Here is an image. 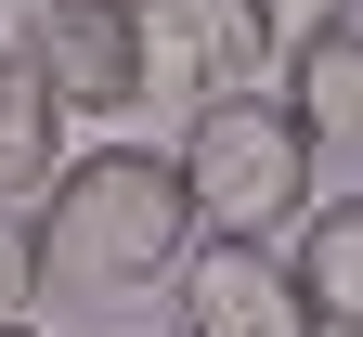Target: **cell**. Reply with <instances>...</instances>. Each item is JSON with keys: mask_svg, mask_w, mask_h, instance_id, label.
<instances>
[{"mask_svg": "<svg viewBox=\"0 0 363 337\" xmlns=\"http://www.w3.org/2000/svg\"><path fill=\"white\" fill-rule=\"evenodd\" d=\"M39 285H65V299H143V285H182L195 260V182L182 156L156 143H91L39 182Z\"/></svg>", "mask_w": 363, "mask_h": 337, "instance_id": "6da1fadb", "label": "cell"}, {"mask_svg": "<svg viewBox=\"0 0 363 337\" xmlns=\"http://www.w3.org/2000/svg\"><path fill=\"white\" fill-rule=\"evenodd\" d=\"M182 182H195V221L208 233H298L311 208V130L286 91H208L182 104Z\"/></svg>", "mask_w": 363, "mask_h": 337, "instance_id": "7a4b0ae2", "label": "cell"}, {"mask_svg": "<svg viewBox=\"0 0 363 337\" xmlns=\"http://www.w3.org/2000/svg\"><path fill=\"white\" fill-rule=\"evenodd\" d=\"M26 65L65 117H130L156 91V39L143 0H26Z\"/></svg>", "mask_w": 363, "mask_h": 337, "instance_id": "3957f363", "label": "cell"}, {"mask_svg": "<svg viewBox=\"0 0 363 337\" xmlns=\"http://www.w3.org/2000/svg\"><path fill=\"white\" fill-rule=\"evenodd\" d=\"M182 337H325L272 233H195L182 260Z\"/></svg>", "mask_w": 363, "mask_h": 337, "instance_id": "277c9868", "label": "cell"}, {"mask_svg": "<svg viewBox=\"0 0 363 337\" xmlns=\"http://www.w3.org/2000/svg\"><path fill=\"white\" fill-rule=\"evenodd\" d=\"M143 39L182 104H208V91H259L286 26H272V0H143Z\"/></svg>", "mask_w": 363, "mask_h": 337, "instance_id": "5b68a950", "label": "cell"}, {"mask_svg": "<svg viewBox=\"0 0 363 337\" xmlns=\"http://www.w3.org/2000/svg\"><path fill=\"white\" fill-rule=\"evenodd\" d=\"M286 104L311 130V156L363 182V13H325V26L286 39Z\"/></svg>", "mask_w": 363, "mask_h": 337, "instance_id": "8992f818", "label": "cell"}, {"mask_svg": "<svg viewBox=\"0 0 363 337\" xmlns=\"http://www.w3.org/2000/svg\"><path fill=\"white\" fill-rule=\"evenodd\" d=\"M286 272H298V299H311V324H325V337H363V182H350V195H325V208H298Z\"/></svg>", "mask_w": 363, "mask_h": 337, "instance_id": "52a82bcc", "label": "cell"}, {"mask_svg": "<svg viewBox=\"0 0 363 337\" xmlns=\"http://www.w3.org/2000/svg\"><path fill=\"white\" fill-rule=\"evenodd\" d=\"M52 169H65V104L39 91L26 53H0V208H26Z\"/></svg>", "mask_w": 363, "mask_h": 337, "instance_id": "ba28073f", "label": "cell"}, {"mask_svg": "<svg viewBox=\"0 0 363 337\" xmlns=\"http://www.w3.org/2000/svg\"><path fill=\"white\" fill-rule=\"evenodd\" d=\"M26 311H39V221L0 208V324H26Z\"/></svg>", "mask_w": 363, "mask_h": 337, "instance_id": "9c48e42d", "label": "cell"}, {"mask_svg": "<svg viewBox=\"0 0 363 337\" xmlns=\"http://www.w3.org/2000/svg\"><path fill=\"white\" fill-rule=\"evenodd\" d=\"M0 337H39V324H0Z\"/></svg>", "mask_w": 363, "mask_h": 337, "instance_id": "30bf717a", "label": "cell"}]
</instances>
